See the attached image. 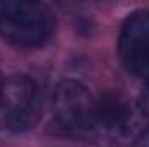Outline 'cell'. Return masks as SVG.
Instances as JSON below:
<instances>
[{
  "label": "cell",
  "instance_id": "obj_1",
  "mask_svg": "<svg viewBox=\"0 0 149 147\" xmlns=\"http://www.w3.org/2000/svg\"><path fill=\"white\" fill-rule=\"evenodd\" d=\"M56 31V16L42 2H0V38L16 49H40Z\"/></svg>",
  "mask_w": 149,
  "mask_h": 147
},
{
  "label": "cell",
  "instance_id": "obj_2",
  "mask_svg": "<svg viewBox=\"0 0 149 147\" xmlns=\"http://www.w3.org/2000/svg\"><path fill=\"white\" fill-rule=\"evenodd\" d=\"M95 99L78 80H61L50 101V130L56 135L80 139L92 135V116Z\"/></svg>",
  "mask_w": 149,
  "mask_h": 147
},
{
  "label": "cell",
  "instance_id": "obj_3",
  "mask_svg": "<svg viewBox=\"0 0 149 147\" xmlns=\"http://www.w3.org/2000/svg\"><path fill=\"white\" fill-rule=\"evenodd\" d=\"M43 97L37 80L28 74H14L5 80L0 99V123L14 133L31 130L42 118Z\"/></svg>",
  "mask_w": 149,
  "mask_h": 147
},
{
  "label": "cell",
  "instance_id": "obj_4",
  "mask_svg": "<svg viewBox=\"0 0 149 147\" xmlns=\"http://www.w3.org/2000/svg\"><path fill=\"white\" fill-rule=\"evenodd\" d=\"M118 52L123 66L149 83V10H137L123 21Z\"/></svg>",
  "mask_w": 149,
  "mask_h": 147
},
{
  "label": "cell",
  "instance_id": "obj_5",
  "mask_svg": "<svg viewBox=\"0 0 149 147\" xmlns=\"http://www.w3.org/2000/svg\"><path fill=\"white\" fill-rule=\"evenodd\" d=\"M132 147H149V125L134 139Z\"/></svg>",
  "mask_w": 149,
  "mask_h": 147
},
{
  "label": "cell",
  "instance_id": "obj_6",
  "mask_svg": "<svg viewBox=\"0 0 149 147\" xmlns=\"http://www.w3.org/2000/svg\"><path fill=\"white\" fill-rule=\"evenodd\" d=\"M3 83H5V80L2 76V71H0V99H2V92H3Z\"/></svg>",
  "mask_w": 149,
  "mask_h": 147
}]
</instances>
